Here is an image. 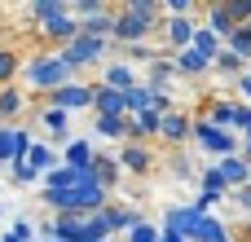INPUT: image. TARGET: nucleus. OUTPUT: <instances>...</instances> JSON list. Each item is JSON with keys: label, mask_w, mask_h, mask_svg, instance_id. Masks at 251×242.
Segmentation results:
<instances>
[{"label": "nucleus", "mask_w": 251, "mask_h": 242, "mask_svg": "<svg viewBox=\"0 0 251 242\" xmlns=\"http://www.w3.org/2000/svg\"><path fill=\"white\" fill-rule=\"evenodd\" d=\"M159 26H163L159 0H128V4L115 9V31H110V40L124 44V48H128V44H146Z\"/></svg>", "instance_id": "1"}, {"label": "nucleus", "mask_w": 251, "mask_h": 242, "mask_svg": "<svg viewBox=\"0 0 251 242\" xmlns=\"http://www.w3.org/2000/svg\"><path fill=\"white\" fill-rule=\"evenodd\" d=\"M106 53H110V40H88V35H75L71 44H62L57 62L75 75V71H84V66H97Z\"/></svg>", "instance_id": "2"}, {"label": "nucleus", "mask_w": 251, "mask_h": 242, "mask_svg": "<svg viewBox=\"0 0 251 242\" xmlns=\"http://www.w3.org/2000/svg\"><path fill=\"white\" fill-rule=\"evenodd\" d=\"M26 84H31V88L53 93V88L71 84V71L57 62V53H40V57H31V62H26Z\"/></svg>", "instance_id": "3"}, {"label": "nucleus", "mask_w": 251, "mask_h": 242, "mask_svg": "<svg viewBox=\"0 0 251 242\" xmlns=\"http://www.w3.org/2000/svg\"><path fill=\"white\" fill-rule=\"evenodd\" d=\"M190 137L207 150V154H216V159H225V154H238V141H234V132H225V128H212L207 119H190Z\"/></svg>", "instance_id": "4"}, {"label": "nucleus", "mask_w": 251, "mask_h": 242, "mask_svg": "<svg viewBox=\"0 0 251 242\" xmlns=\"http://www.w3.org/2000/svg\"><path fill=\"white\" fill-rule=\"evenodd\" d=\"M49 97V106L53 110H62V115H71V110H88L93 106V84H62V88H53V93H44Z\"/></svg>", "instance_id": "5"}, {"label": "nucleus", "mask_w": 251, "mask_h": 242, "mask_svg": "<svg viewBox=\"0 0 251 242\" xmlns=\"http://www.w3.org/2000/svg\"><path fill=\"white\" fill-rule=\"evenodd\" d=\"M88 110H97V119H128L124 93H115V88H106V84H93V106H88Z\"/></svg>", "instance_id": "6"}, {"label": "nucleus", "mask_w": 251, "mask_h": 242, "mask_svg": "<svg viewBox=\"0 0 251 242\" xmlns=\"http://www.w3.org/2000/svg\"><path fill=\"white\" fill-rule=\"evenodd\" d=\"M194 26H199L194 18H163V44H168V57L181 53V48H190Z\"/></svg>", "instance_id": "7"}, {"label": "nucleus", "mask_w": 251, "mask_h": 242, "mask_svg": "<svg viewBox=\"0 0 251 242\" xmlns=\"http://www.w3.org/2000/svg\"><path fill=\"white\" fill-rule=\"evenodd\" d=\"M185 242H234V238H229V225L221 216H194Z\"/></svg>", "instance_id": "8"}, {"label": "nucleus", "mask_w": 251, "mask_h": 242, "mask_svg": "<svg viewBox=\"0 0 251 242\" xmlns=\"http://www.w3.org/2000/svg\"><path fill=\"white\" fill-rule=\"evenodd\" d=\"M150 163H154L150 145H137V141H124V150H119V172H132V176H146V172H150Z\"/></svg>", "instance_id": "9"}, {"label": "nucleus", "mask_w": 251, "mask_h": 242, "mask_svg": "<svg viewBox=\"0 0 251 242\" xmlns=\"http://www.w3.org/2000/svg\"><path fill=\"white\" fill-rule=\"evenodd\" d=\"M79 242H110V207L79 216Z\"/></svg>", "instance_id": "10"}, {"label": "nucleus", "mask_w": 251, "mask_h": 242, "mask_svg": "<svg viewBox=\"0 0 251 242\" xmlns=\"http://www.w3.org/2000/svg\"><path fill=\"white\" fill-rule=\"evenodd\" d=\"M203 18H207V22H199V26H207L221 44H225V40H229V31L238 26V22H234V13H229L225 4H207V9H203Z\"/></svg>", "instance_id": "11"}, {"label": "nucleus", "mask_w": 251, "mask_h": 242, "mask_svg": "<svg viewBox=\"0 0 251 242\" xmlns=\"http://www.w3.org/2000/svg\"><path fill=\"white\" fill-rule=\"evenodd\" d=\"M124 123H128V141H137V145H146L150 137H159V115H154V110H141V115H128Z\"/></svg>", "instance_id": "12"}, {"label": "nucleus", "mask_w": 251, "mask_h": 242, "mask_svg": "<svg viewBox=\"0 0 251 242\" xmlns=\"http://www.w3.org/2000/svg\"><path fill=\"white\" fill-rule=\"evenodd\" d=\"M159 137L172 141V145H181V141L190 137V115H185V110H168V115H159Z\"/></svg>", "instance_id": "13"}, {"label": "nucleus", "mask_w": 251, "mask_h": 242, "mask_svg": "<svg viewBox=\"0 0 251 242\" xmlns=\"http://www.w3.org/2000/svg\"><path fill=\"white\" fill-rule=\"evenodd\" d=\"M168 62H172L176 79H181V75H203V71H212V62H207L203 53H194V48H181V53H172Z\"/></svg>", "instance_id": "14"}, {"label": "nucleus", "mask_w": 251, "mask_h": 242, "mask_svg": "<svg viewBox=\"0 0 251 242\" xmlns=\"http://www.w3.org/2000/svg\"><path fill=\"white\" fill-rule=\"evenodd\" d=\"M26 168H31L35 176L53 172V168H57V150H53V145H44V141H31V150H26Z\"/></svg>", "instance_id": "15"}, {"label": "nucleus", "mask_w": 251, "mask_h": 242, "mask_svg": "<svg viewBox=\"0 0 251 242\" xmlns=\"http://www.w3.org/2000/svg\"><path fill=\"white\" fill-rule=\"evenodd\" d=\"M119 176H124V172H119V163H115L110 154H93V181H97L106 194L119 185Z\"/></svg>", "instance_id": "16"}, {"label": "nucleus", "mask_w": 251, "mask_h": 242, "mask_svg": "<svg viewBox=\"0 0 251 242\" xmlns=\"http://www.w3.org/2000/svg\"><path fill=\"white\" fill-rule=\"evenodd\" d=\"M212 168H216V176H221V181H225L229 190L247 185V163H243L238 154H225V159H221V163H212Z\"/></svg>", "instance_id": "17"}, {"label": "nucleus", "mask_w": 251, "mask_h": 242, "mask_svg": "<svg viewBox=\"0 0 251 242\" xmlns=\"http://www.w3.org/2000/svg\"><path fill=\"white\" fill-rule=\"evenodd\" d=\"M75 26H79V35H88V40H110V31H115V13L106 9V13H97V18H79Z\"/></svg>", "instance_id": "18"}, {"label": "nucleus", "mask_w": 251, "mask_h": 242, "mask_svg": "<svg viewBox=\"0 0 251 242\" xmlns=\"http://www.w3.org/2000/svg\"><path fill=\"white\" fill-rule=\"evenodd\" d=\"M101 84H106V88H115V93H128V88L137 84V75H132V66H128V62H110V66L101 71Z\"/></svg>", "instance_id": "19"}, {"label": "nucleus", "mask_w": 251, "mask_h": 242, "mask_svg": "<svg viewBox=\"0 0 251 242\" xmlns=\"http://www.w3.org/2000/svg\"><path fill=\"white\" fill-rule=\"evenodd\" d=\"M124 106H128V115L154 110V88H146V84H132V88L124 93Z\"/></svg>", "instance_id": "20"}, {"label": "nucleus", "mask_w": 251, "mask_h": 242, "mask_svg": "<svg viewBox=\"0 0 251 242\" xmlns=\"http://www.w3.org/2000/svg\"><path fill=\"white\" fill-rule=\"evenodd\" d=\"M234 115H238V101H212L203 119H207L212 128H225V132H229V128H234Z\"/></svg>", "instance_id": "21"}, {"label": "nucleus", "mask_w": 251, "mask_h": 242, "mask_svg": "<svg viewBox=\"0 0 251 242\" xmlns=\"http://www.w3.org/2000/svg\"><path fill=\"white\" fill-rule=\"evenodd\" d=\"M57 163H62V168H88V163H93V145H88L84 137H79V141H66V154H62Z\"/></svg>", "instance_id": "22"}, {"label": "nucleus", "mask_w": 251, "mask_h": 242, "mask_svg": "<svg viewBox=\"0 0 251 242\" xmlns=\"http://www.w3.org/2000/svg\"><path fill=\"white\" fill-rule=\"evenodd\" d=\"M225 53H234L243 66L251 62V31H247V26H234V31H229V40H225Z\"/></svg>", "instance_id": "23"}, {"label": "nucleus", "mask_w": 251, "mask_h": 242, "mask_svg": "<svg viewBox=\"0 0 251 242\" xmlns=\"http://www.w3.org/2000/svg\"><path fill=\"white\" fill-rule=\"evenodd\" d=\"M40 31H44V35H53V40H62V44H71V40L79 35V26H75V18H71V13H62V18H53V22H44Z\"/></svg>", "instance_id": "24"}, {"label": "nucleus", "mask_w": 251, "mask_h": 242, "mask_svg": "<svg viewBox=\"0 0 251 242\" xmlns=\"http://www.w3.org/2000/svg\"><path fill=\"white\" fill-rule=\"evenodd\" d=\"M190 48H194V53H203L207 62H216V53H221V40H216L207 26H194V40H190Z\"/></svg>", "instance_id": "25"}, {"label": "nucleus", "mask_w": 251, "mask_h": 242, "mask_svg": "<svg viewBox=\"0 0 251 242\" xmlns=\"http://www.w3.org/2000/svg\"><path fill=\"white\" fill-rule=\"evenodd\" d=\"M62 13H71L62 0H35V4H31V18H35L40 26H44V22H53V18H62Z\"/></svg>", "instance_id": "26"}, {"label": "nucleus", "mask_w": 251, "mask_h": 242, "mask_svg": "<svg viewBox=\"0 0 251 242\" xmlns=\"http://www.w3.org/2000/svg\"><path fill=\"white\" fill-rule=\"evenodd\" d=\"M26 150H31V132L26 128H13L9 132V163H26Z\"/></svg>", "instance_id": "27"}, {"label": "nucleus", "mask_w": 251, "mask_h": 242, "mask_svg": "<svg viewBox=\"0 0 251 242\" xmlns=\"http://www.w3.org/2000/svg\"><path fill=\"white\" fill-rule=\"evenodd\" d=\"M141 220V212H132V207H110V234H124V229H132Z\"/></svg>", "instance_id": "28"}, {"label": "nucleus", "mask_w": 251, "mask_h": 242, "mask_svg": "<svg viewBox=\"0 0 251 242\" xmlns=\"http://www.w3.org/2000/svg\"><path fill=\"white\" fill-rule=\"evenodd\" d=\"M44 128H49V132H53L57 141H71V128H66V115H62V110H53V106L44 110Z\"/></svg>", "instance_id": "29"}, {"label": "nucleus", "mask_w": 251, "mask_h": 242, "mask_svg": "<svg viewBox=\"0 0 251 242\" xmlns=\"http://www.w3.org/2000/svg\"><path fill=\"white\" fill-rule=\"evenodd\" d=\"M93 132H97V137H110V141H128V123H124V119H97Z\"/></svg>", "instance_id": "30"}, {"label": "nucleus", "mask_w": 251, "mask_h": 242, "mask_svg": "<svg viewBox=\"0 0 251 242\" xmlns=\"http://www.w3.org/2000/svg\"><path fill=\"white\" fill-rule=\"evenodd\" d=\"M128 242H159V225H150V220H137V225L128 229Z\"/></svg>", "instance_id": "31"}, {"label": "nucleus", "mask_w": 251, "mask_h": 242, "mask_svg": "<svg viewBox=\"0 0 251 242\" xmlns=\"http://www.w3.org/2000/svg\"><path fill=\"white\" fill-rule=\"evenodd\" d=\"M212 71H225V75H243L247 66H243L234 53H225V48H221V53H216V62H212Z\"/></svg>", "instance_id": "32"}, {"label": "nucleus", "mask_w": 251, "mask_h": 242, "mask_svg": "<svg viewBox=\"0 0 251 242\" xmlns=\"http://www.w3.org/2000/svg\"><path fill=\"white\" fill-rule=\"evenodd\" d=\"M199 4L194 0H168V4H159V13H168V18H190Z\"/></svg>", "instance_id": "33"}, {"label": "nucleus", "mask_w": 251, "mask_h": 242, "mask_svg": "<svg viewBox=\"0 0 251 242\" xmlns=\"http://www.w3.org/2000/svg\"><path fill=\"white\" fill-rule=\"evenodd\" d=\"M18 110H22V93H13V88H4V93H0V115H4V119H13Z\"/></svg>", "instance_id": "34"}, {"label": "nucleus", "mask_w": 251, "mask_h": 242, "mask_svg": "<svg viewBox=\"0 0 251 242\" xmlns=\"http://www.w3.org/2000/svg\"><path fill=\"white\" fill-rule=\"evenodd\" d=\"M0 242H35V229H31L26 220H13V229H9Z\"/></svg>", "instance_id": "35"}, {"label": "nucleus", "mask_w": 251, "mask_h": 242, "mask_svg": "<svg viewBox=\"0 0 251 242\" xmlns=\"http://www.w3.org/2000/svg\"><path fill=\"white\" fill-rule=\"evenodd\" d=\"M13 71H18V53L0 48V84H9V79H13Z\"/></svg>", "instance_id": "36"}, {"label": "nucleus", "mask_w": 251, "mask_h": 242, "mask_svg": "<svg viewBox=\"0 0 251 242\" xmlns=\"http://www.w3.org/2000/svg\"><path fill=\"white\" fill-rule=\"evenodd\" d=\"M9 176H13L18 185H35V181H40V176H35V172L26 168V163H9Z\"/></svg>", "instance_id": "37"}, {"label": "nucleus", "mask_w": 251, "mask_h": 242, "mask_svg": "<svg viewBox=\"0 0 251 242\" xmlns=\"http://www.w3.org/2000/svg\"><path fill=\"white\" fill-rule=\"evenodd\" d=\"M229 198H234V203H238V207L251 216V185H238V190H229Z\"/></svg>", "instance_id": "38"}, {"label": "nucleus", "mask_w": 251, "mask_h": 242, "mask_svg": "<svg viewBox=\"0 0 251 242\" xmlns=\"http://www.w3.org/2000/svg\"><path fill=\"white\" fill-rule=\"evenodd\" d=\"M128 57H132V62H150V57H154V53H150V48H146V44H128Z\"/></svg>", "instance_id": "39"}, {"label": "nucleus", "mask_w": 251, "mask_h": 242, "mask_svg": "<svg viewBox=\"0 0 251 242\" xmlns=\"http://www.w3.org/2000/svg\"><path fill=\"white\" fill-rule=\"evenodd\" d=\"M247 123H251V106H243V101H238V115H234V128H243V132H247Z\"/></svg>", "instance_id": "40"}, {"label": "nucleus", "mask_w": 251, "mask_h": 242, "mask_svg": "<svg viewBox=\"0 0 251 242\" xmlns=\"http://www.w3.org/2000/svg\"><path fill=\"white\" fill-rule=\"evenodd\" d=\"M238 93H243V97H247V101H251V66H247V71H243V75H238Z\"/></svg>", "instance_id": "41"}, {"label": "nucleus", "mask_w": 251, "mask_h": 242, "mask_svg": "<svg viewBox=\"0 0 251 242\" xmlns=\"http://www.w3.org/2000/svg\"><path fill=\"white\" fill-rule=\"evenodd\" d=\"M9 132L13 128H0V163H9Z\"/></svg>", "instance_id": "42"}, {"label": "nucleus", "mask_w": 251, "mask_h": 242, "mask_svg": "<svg viewBox=\"0 0 251 242\" xmlns=\"http://www.w3.org/2000/svg\"><path fill=\"white\" fill-rule=\"evenodd\" d=\"M238 159H243V163H247V168H251V141H247V145H243V150H238Z\"/></svg>", "instance_id": "43"}, {"label": "nucleus", "mask_w": 251, "mask_h": 242, "mask_svg": "<svg viewBox=\"0 0 251 242\" xmlns=\"http://www.w3.org/2000/svg\"><path fill=\"white\" fill-rule=\"evenodd\" d=\"M159 242H185V238H172V234H159Z\"/></svg>", "instance_id": "44"}, {"label": "nucleus", "mask_w": 251, "mask_h": 242, "mask_svg": "<svg viewBox=\"0 0 251 242\" xmlns=\"http://www.w3.org/2000/svg\"><path fill=\"white\" fill-rule=\"evenodd\" d=\"M35 242H57V238H35Z\"/></svg>", "instance_id": "45"}, {"label": "nucleus", "mask_w": 251, "mask_h": 242, "mask_svg": "<svg viewBox=\"0 0 251 242\" xmlns=\"http://www.w3.org/2000/svg\"><path fill=\"white\" fill-rule=\"evenodd\" d=\"M247 238H251V216H247Z\"/></svg>", "instance_id": "46"}, {"label": "nucleus", "mask_w": 251, "mask_h": 242, "mask_svg": "<svg viewBox=\"0 0 251 242\" xmlns=\"http://www.w3.org/2000/svg\"><path fill=\"white\" fill-rule=\"evenodd\" d=\"M247 185H251V168H247Z\"/></svg>", "instance_id": "47"}, {"label": "nucleus", "mask_w": 251, "mask_h": 242, "mask_svg": "<svg viewBox=\"0 0 251 242\" xmlns=\"http://www.w3.org/2000/svg\"><path fill=\"white\" fill-rule=\"evenodd\" d=\"M0 216H4V207H0Z\"/></svg>", "instance_id": "48"}, {"label": "nucleus", "mask_w": 251, "mask_h": 242, "mask_svg": "<svg viewBox=\"0 0 251 242\" xmlns=\"http://www.w3.org/2000/svg\"><path fill=\"white\" fill-rule=\"evenodd\" d=\"M247 31H251V22H247Z\"/></svg>", "instance_id": "49"}]
</instances>
